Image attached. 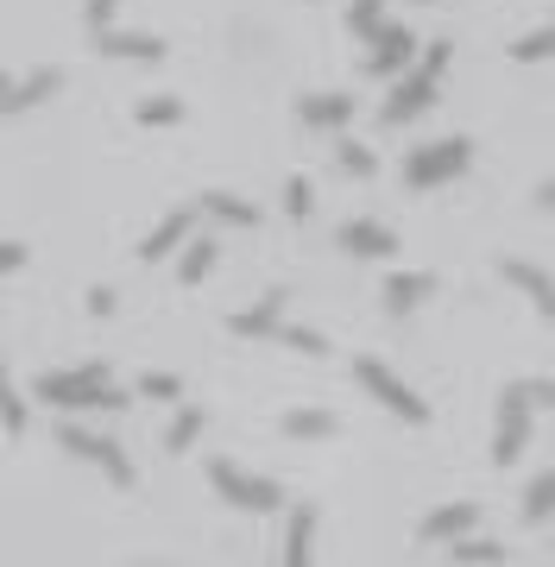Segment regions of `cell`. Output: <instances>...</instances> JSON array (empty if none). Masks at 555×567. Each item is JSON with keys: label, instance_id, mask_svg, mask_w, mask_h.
I'll use <instances>...</instances> for the list:
<instances>
[{"label": "cell", "instance_id": "obj_1", "mask_svg": "<svg viewBox=\"0 0 555 567\" xmlns=\"http://www.w3.org/2000/svg\"><path fill=\"white\" fill-rule=\"evenodd\" d=\"M449 58H454V44H449V39L423 44L411 70H404V76H391V95H386V107H379V121H386V126L417 121V114H423V107L435 102V89H442V76H449Z\"/></svg>", "mask_w": 555, "mask_h": 567}, {"label": "cell", "instance_id": "obj_2", "mask_svg": "<svg viewBox=\"0 0 555 567\" xmlns=\"http://www.w3.org/2000/svg\"><path fill=\"white\" fill-rule=\"evenodd\" d=\"M32 398L51 410H126L133 398L126 391L107 385V365L89 360V365H70V372H44L39 385H32Z\"/></svg>", "mask_w": 555, "mask_h": 567}, {"label": "cell", "instance_id": "obj_3", "mask_svg": "<svg viewBox=\"0 0 555 567\" xmlns=\"http://www.w3.org/2000/svg\"><path fill=\"white\" fill-rule=\"evenodd\" d=\"M473 164V140H430L417 145L411 158H404V189H435V183H454L461 171Z\"/></svg>", "mask_w": 555, "mask_h": 567}, {"label": "cell", "instance_id": "obj_4", "mask_svg": "<svg viewBox=\"0 0 555 567\" xmlns=\"http://www.w3.org/2000/svg\"><path fill=\"white\" fill-rule=\"evenodd\" d=\"M208 486L222 492L234 511H253V517H266V511L285 505V492H278V480H259V473H240L234 461H208Z\"/></svg>", "mask_w": 555, "mask_h": 567}, {"label": "cell", "instance_id": "obj_5", "mask_svg": "<svg viewBox=\"0 0 555 567\" xmlns=\"http://www.w3.org/2000/svg\"><path fill=\"white\" fill-rule=\"evenodd\" d=\"M531 385L517 379V385L499 391V435H493V466H512L524 447H531Z\"/></svg>", "mask_w": 555, "mask_h": 567}, {"label": "cell", "instance_id": "obj_6", "mask_svg": "<svg viewBox=\"0 0 555 567\" xmlns=\"http://www.w3.org/2000/svg\"><path fill=\"white\" fill-rule=\"evenodd\" d=\"M353 379H360V385L372 391V398H379V404L391 410V416H404V423H430V404H423V398H417L411 385H404V379H398V372H391V365H379V360H353Z\"/></svg>", "mask_w": 555, "mask_h": 567}, {"label": "cell", "instance_id": "obj_7", "mask_svg": "<svg viewBox=\"0 0 555 567\" xmlns=\"http://www.w3.org/2000/svg\"><path fill=\"white\" fill-rule=\"evenodd\" d=\"M58 442L70 447L76 461L102 466V473H107V486H133V461H126V454H121V442H107V435H95V429H76V423L63 429Z\"/></svg>", "mask_w": 555, "mask_h": 567}, {"label": "cell", "instance_id": "obj_8", "mask_svg": "<svg viewBox=\"0 0 555 567\" xmlns=\"http://www.w3.org/2000/svg\"><path fill=\"white\" fill-rule=\"evenodd\" d=\"M417 63V32L411 25H379L367 39V76H404Z\"/></svg>", "mask_w": 555, "mask_h": 567}, {"label": "cell", "instance_id": "obj_9", "mask_svg": "<svg viewBox=\"0 0 555 567\" xmlns=\"http://www.w3.org/2000/svg\"><path fill=\"white\" fill-rule=\"evenodd\" d=\"M297 121L309 133H341L353 121V95L348 89H316V95H297Z\"/></svg>", "mask_w": 555, "mask_h": 567}, {"label": "cell", "instance_id": "obj_10", "mask_svg": "<svg viewBox=\"0 0 555 567\" xmlns=\"http://www.w3.org/2000/svg\"><path fill=\"white\" fill-rule=\"evenodd\" d=\"M63 89V70H32V76H0V114H25V107H39L51 102Z\"/></svg>", "mask_w": 555, "mask_h": 567}, {"label": "cell", "instance_id": "obj_11", "mask_svg": "<svg viewBox=\"0 0 555 567\" xmlns=\"http://www.w3.org/2000/svg\"><path fill=\"white\" fill-rule=\"evenodd\" d=\"M227 328H234L240 341H278V328H285V290H266L253 309L227 316Z\"/></svg>", "mask_w": 555, "mask_h": 567}, {"label": "cell", "instance_id": "obj_12", "mask_svg": "<svg viewBox=\"0 0 555 567\" xmlns=\"http://www.w3.org/2000/svg\"><path fill=\"white\" fill-rule=\"evenodd\" d=\"M335 246L353 252V259H391V252H398V234H391L386 221H341Z\"/></svg>", "mask_w": 555, "mask_h": 567}, {"label": "cell", "instance_id": "obj_13", "mask_svg": "<svg viewBox=\"0 0 555 567\" xmlns=\"http://www.w3.org/2000/svg\"><path fill=\"white\" fill-rule=\"evenodd\" d=\"M95 51H102V58H121V63H158V58H165V39H152V32H114V25H102V32H95Z\"/></svg>", "mask_w": 555, "mask_h": 567}, {"label": "cell", "instance_id": "obj_14", "mask_svg": "<svg viewBox=\"0 0 555 567\" xmlns=\"http://www.w3.org/2000/svg\"><path fill=\"white\" fill-rule=\"evenodd\" d=\"M189 227H196V208H171L165 221H158V227L140 240V259H145V265H152V259H171V252L189 240Z\"/></svg>", "mask_w": 555, "mask_h": 567}, {"label": "cell", "instance_id": "obj_15", "mask_svg": "<svg viewBox=\"0 0 555 567\" xmlns=\"http://www.w3.org/2000/svg\"><path fill=\"white\" fill-rule=\"evenodd\" d=\"M499 271H505V284H517L543 316H555V278H549V271H536L531 259H499Z\"/></svg>", "mask_w": 555, "mask_h": 567}, {"label": "cell", "instance_id": "obj_16", "mask_svg": "<svg viewBox=\"0 0 555 567\" xmlns=\"http://www.w3.org/2000/svg\"><path fill=\"white\" fill-rule=\"evenodd\" d=\"M285 567H316V505H297V511H290Z\"/></svg>", "mask_w": 555, "mask_h": 567}, {"label": "cell", "instance_id": "obj_17", "mask_svg": "<svg viewBox=\"0 0 555 567\" xmlns=\"http://www.w3.org/2000/svg\"><path fill=\"white\" fill-rule=\"evenodd\" d=\"M196 208H203V215H215L222 227H259V208H253L247 196H234V189H203V196H196Z\"/></svg>", "mask_w": 555, "mask_h": 567}, {"label": "cell", "instance_id": "obj_18", "mask_svg": "<svg viewBox=\"0 0 555 567\" xmlns=\"http://www.w3.org/2000/svg\"><path fill=\"white\" fill-rule=\"evenodd\" d=\"M480 524V505H442L423 517V543H454V536H467Z\"/></svg>", "mask_w": 555, "mask_h": 567}, {"label": "cell", "instance_id": "obj_19", "mask_svg": "<svg viewBox=\"0 0 555 567\" xmlns=\"http://www.w3.org/2000/svg\"><path fill=\"white\" fill-rule=\"evenodd\" d=\"M430 290H435L430 271H398V278H386V309H398V316H404V309H417Z\"/></svg>", "mask_w": 555, "mask_h": 567}, {"label": "cell", "instance_id": "obj_20", "mask_svg": "<svg viewBox=\"0 0 555 567\" xmlns=\"http://www.w3.org/2000/svg\"><path fill=\"white\" fill-rule=\"evenodd\" d=\"M215 259H222V246L208 240V234H203V240L189 234V240H184V259H177V278H184V284H203L208 271H215Z\"/></svg>", "mask_w": 555, "mask_h": 567}, {"label": "cell", "instance_id": "obj_21", "mask_svg": "<svg viewBox=\"0 0 555 567\" xmlns=\"http://www.w3.org/2000/svg\"><path fill=\"white\" fill-rule=\"evenodd\" d=\"M335 429H341V423H335L329 410H290V416H285V435H290V442H329Z\"/></svg>", "mask_w": 555, "mask_h": 567}, {"label": "cell", "instance_id": "obj_22", "mask_svg": "<svg viewBox=\"0 0 555 567\" xmlns=\"http://www.w3.org/2000/svg\"><path fill=\"white\" fill-rule=\"evenodd\" d=\"M449 555H454V567H499V561H505V548L486 543V536H473V529H467V536H454Z\"/></svg>", "mask_w": 555, "mask_h": 567}, {"label": "cell", "instance_id": "obj_23", "mask_svg": "<svg viewBox=\"0 0 555 567\" xmlns=\"http://www.w3.org/2000/svg\"><path fill=\"white\" fill-rule=\"evenodd\" d=\"M549 517H555V466L536 473L531 492H524V524H549Z\"/></svg>", "mask_w": 555, "mask_h": 567}, {"label": "cell", "instance_id": "obj_24", "mask_svg": "<svg viewBox=\"0 0 555 567\" xmlns=\"http://www.w3.org/2000/svg\"><path fill=\"white\" fill-rule=\"evenodd\" d=\"M133 121L140 126H177L184 121V95H145V102L133 107Z\"/></svg>", "mask_w": 555, "mask_h": 567}, {"label": "cell", "instance_id": "obj_25", "mask_svg": "<svg viewBox=\"0 0 555 567\" xmlns=\"http://www.w3.org/2000/svg\"><path fill=\"white\" fill-rule=\"evenodd\" d=\"M555 58V25H536L512 44V63H549Z\"/></svg>", "mask_w": 555, "mask_h": 567}, {"label": "cell", "instance_id": "obj_26", "mask_svg": "<svg viewBox=\"0 0 555 567\" xmlns=\"http://www.w3.org/2000/svg\"><path fill=\"white\" fill-rule=\"evenodd\" d=\"M0 429H7V435H25V398L13 391L7 365H0Z\"/></svg>", "mask_w": 555, "mask_h": 567}, {"label": "cell", "instance_id": "obj_27", "mask_svg": "<svg viewBox=\"0 0 555 567\" xmlns=\"http://www.w3.org/2000/svg\"><path fill=\"white\" fill-rule=\"evenodd\" d=\"M208 429V410H184L177 423H171V435H165V454H189V442Z\"/></svg>", "mask_w": 555, "mask_h": 567}, {"label": "cell", "instance_id": "obj_28", "mask_svg": "<svg viewBox=\"0 0 555 567\" xmlns=\"http://www.w3.org/2000/svg\"><path fill=\"white\" fill-rule=\"evenodd\" d=\"M379 25H386V0H353V7H348V32H353L360 44H367Z\"/></svg>", "mask_w": 555, "mask_h": 567}, {"label": "cell", "instance_id": "obj_29", "mask_svg": "<svg viewBox=\"0 0 555 567\" xmlns=\"http://www.w3.org/2000/svg\"><path fill=\"white\" fill-rule=\"evenodd\" d=\"M285 215H290V221H309V215H316V183H309V177H290L285 183Z\"/></svg>", "mask_w": 555, "mask_h": 567}, {"label": "cell", "instance_id": "obj_30", "mask_svg": "<svg viewBox=\"0 0 555 567\" xmlns=\"http://www.w3.org/2000/svg\"><path fill=\"white\" fill-rule=\"evenodd\" d=\"M335 158H341V171H348V177H372V171H379V158H372L367 145H341V152H335Z\"/></svg>", "mask_w": 555, "mask_h": 567}, {"label": "cell", "instance_id": "obj_31", "mask_svg": "<svg viewBox=\"0 0 555 567\" xmlns=\"http://www.w3.org/2000/svg\"><path fill=\"white\" fill-rule=\"evenodd\" d=\"M278 341L297 347V353H309V360H316V353H329V341H322L316 328H278Z\"/></svg>", "mask_w": 555, "mask_h": 567}, {"label": "cell", "instance_id": "obj_32", "mask_svg": "<svg viewBox=\"0 0 555 567\" xmlns=\"http://www.w3.org/2000/svg\"><path fill=\"white\" fill-rule=\"evenodd\" d=\"M177 391H184L177 372H145V379H140V398H177Z\"/></svg>", "mask_w": 555, "mask_h": 567}, {"label": "cell", "instance_id": "obj_33", "mask_svg": "<svg viewBox=\"0 0 555 567\" xmlns=\"http://www.w3.org/2000/svg\"><path fill=\"white\" fill-rule=\"evenodd\" d=\"M114 13H121V0H83V20H89V32H102V25H114Z\"/></svg>", "mask_w": 555, "mask_h": 567}, {"label": "cell", "instance_id": "obj_34", "mask_svg": "<svg viewBox=\"0 0 555 567\" xmlns=\"http://www.w3.org/2000/svg\"><path fill=\"white\" fill-rule=\"evenodd\" d=\"M114 303H121V297H114L107 284H95V290L83 297V309H89V316H114Z\"/></svg>", "mask_w": 555, "mask_h": 567}, {"label": "cell", "instance_id": "obj_35", "mask_svg": "<svg viewBox=\"0 0 555 567\" xmlns=\"http://www.w3.org/2000/svg\"><path fill=\"white\" fill-rule=\"evenodd\" d=\"M25 265V246L20 240H0V278H7V271H20Z\"/></svg>", "mask_w": 555, "mask_h": 567}, {"label": "cell", "instance_id": "obj_36", "mask_svg": "<svg viewBox=\"0 0 555 567\" xmlns=\"http://www.w3.org/2000/svg\"><path fill=\"white\" fill-rule=\"evenodd\" d=\"M524 385H531V404H555V385H549V379H524Z\"/></svg>", "mask_w": 555, "mask_h": 567}, {"label": "cell", "instance_id": "obj_37", "mask_svg": "<svg viewBox=\"0 0 555 567\" xmlns=\"http://www.w3.org/2000/svg\"><path fill=\"white\" fill-rule=\"evenodd\" d=\"M423 7H435V0H423Z\"/></svg>", "mask_w": 555, "mask_h": 567}]
</instances>
